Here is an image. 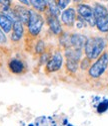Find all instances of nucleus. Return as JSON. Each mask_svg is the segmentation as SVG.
Segmentation results:
<instances>
[{
  "label": "nucleus",
  "instance_id": "obj_23",
  "mask_svg": "<svg viewBox=\"0 0 108 126\" xmlns=\"http://www.w3.org/2000/svg\"><path fill=\"white\" fill-rule=\"evenodd\" d=\"M18 1H19V2H21L22 4H24V5H29V4H30L28 0H18Z\"/></svg>",
  "mask_w": 108,
  "mask_h": 126
},
{
  "label": "nucleus",
  "instance_id": "obj_16",
  "mask_svg": "<svg viewBox=\"0 0 108 126\" xmlns=\"http://www.w3.org/2000/svg\"><path fill=\"white\" fill-rule=\"evenodd\" d=\"M46 1V4L49 8V11L52 15H55V16H58L60 14V9L57 5V1L56 0H45Z\"/></svg>",
  "mask_w": 108,
  "mask_h": 126
},
{
  "label": "nucleus",
  "instance_id": "obj_9",
  "mask_svg": "<svg viewBox=\"0 0 108 126\" xmlns=\"http://www.w3.org/2000/svg\"><path fill=\"white\" fill-rule=\"evenodd\" d=\"M47 22H48V25L50 27V29L52 30L53 33L55 34H60L62 32V27H61V24H60V21L58 20L57 16L55 15H48L47 16Z\"/></svg>",
  "mask_w": 108,
  "mask_h": 126
},
{
  "label": "nucleus",
  "instance_id": "obj_10",
  "mask_svg": "<svg viewBox=\"0 0 108 126\" xmlns=\"http://www.w3.org/2000/svg\"><path fill=\"white\" fill-rule=\"evenodd\" d=\"M13 27V21L8 16L3 13H0V28H1L5 33H8L11 31Z\"/></svg>",
  "mask_w": 108,
  "mask_h": 126
},
{
  "label": "nucleus",
  "instance_id": "obj_24",
  "mask_svg": "<svg viewBox=\"0 0 108 126\" xmlns=\"http://www.w3.org/2000/svg\"><path fill=\"white\" fill-rule=\"evenodd\" d=\"M74 1H76V2L78 1V2H79V1H80V0H74Z\"/></svg>",
  "mask_w": 108,
  "mask_h": 126
},
{
  "label": "nucleus",
  "instance_id": "obj_4",
  "mask_svg": "<svg viewBox=\"0 0 108 126\" xmlns=\"http://www.w3.org/2000/svg\"><path fill=\"white\" fill-rule=\"evenodd\" d=\"M107 66H108V54H103L90 67V69H89V76L91 78H94V79L99 78L100 76H102V74L106 71Z\"/></svg>",
  "mask_w": 108,
  "mask_h": 126
},
{
  "label": "nucleus",
  "instance_id": "obj_11",
  "mask_svg": "<svg viewBox=\"0 0 108 126\" xmlns=\"http://www.w3.org/2000/svg\"><path fill=\"white\" fill-rule=\"evenodd\" d=\"M86 40H87L86 37L82 34H73L70 36V43L74 48H80L81 49L85 46Z\"/></svg>",
  "mask_w": 108,
  "mask_h": 126
},
{
  "label": "nucleus",
  "instance_id": "obj_15",
  "mask_svg": "<svg viewBox=\"0 0 108 126\" xmlns=\"http://www.w3.org/2000/svg\"><path fill=\"white\" fill-rule=\"evenodd\" d=\"M28 1L37 11H40V12L45 11L46 6H47L45 0H28Z\"/></svg>",
  "mask_w": 108,
  "mask_h": 126
},
{
  "label": "nucleus",
  "instance_id": "obj_21",
  "mask_svg": "<svg viewBox=\"0 0 108 126\" xmlns=\"http://www.w3.org/2000/svg\"><path fill=\"white\" fill-rule=\"evenodd\" d=\"M7 41V38H6V35H5V32L0 28V44L3 45V44H6Z\"/></svg>",
  "mask_w": 108,
  "mask_h": 126
},
{
  "label": "nucleus",
  "instance_id": "obj_22",
  "mask_svg": "<svg viewBox=\"0 0 108 126\" xmlns=\"http://www.w3.org/2000/svg\"><path fill=\"white\" fill-rule=\"evenodd\" d=\"M0 4L3 5V6H10L11 0H0Z\"/></svg>",
  "mask_w": 108,
  "mask_h": 126
},
{
  "label": "nucleus",
  "instance_id": "obj_7",
  "mask_svg": "<svg viewBox=\"0 0 108 126\" xmlns=\"http://www.w3.org/2000/svg\"><path fill=\"white\" fill-rule=\"evenodd\" d=\"M75 17H76V13H75V10L73 8L65 9L61 13V20H62V22L65 25L69 26V27L73 26V24L75 22Z\"/></svg>",
  "mask_w": 108,
  "mask_h": 126
},
{
  "label": "nucleus",
  "instance_id": "obj_20",
  "mask_svg": "<svg viewBox=\"0 0 108 126\" xmlns=\"http://www.w3.org/2000/svg\"><path fill=\"white\" fill-rule=\"evenodd\" d=\"M70 3V0H57V5L60 10L65 9Z\"/></svg>",
  "mask_w": 108,
  "mask_h": 126
},
{
  "label": "nucleus",
  "instance_id": "obj_12",
  "mask_svg": "<svg viewBox=\"0 0 108 126\" xmlns=\"http://www.w3.org/2000/svg\"><path fill=\"white\" fill-rule=\"evenodd\" d=\"M15 12L18 16V18L22 21L23 23H28V20L30 17V10L22 7V6H16L14 8Z\"/></svg>",
  "mask_w": 108,
  "mask_h": 126
},
{
  "label": "nucleus",
  "instance_id": "obj_18",
  "mask_svg": "<svg viewBox=\"0 0 108 126\" xmlns=\"http://www.w3.org/2000/svg\"><path fill=\"white\" fill-rule=\"evenodd\" d=\"M108 109V99L104 100L103 102H101L98 106H97V111L98 113H103Z\"/></svg>",
  "mask_w": 108,
  "mask_h": 126
},
{
  "label": "nucleus",
  "instance_id": "obj_6",
  "mask_svg": "<svg viewBox=\"0 0 108 126\" xmlns=\"http://www.w3.org/2000/svg\"><path fill=\"white\" fill-rule=\"evenodd\" d=\"M63 64V57L59 51H57L47 63V71L48 72H56L58 71Z\"/></svg>",
  "mask_w": 108,
  "mask_h": 126
},
{
  "label": "nucleus",
  "instance_id": "obj_8",
  "mask_svg": "<svg viewBox=\"0 0 108 126\" xmlns=\"http://www.w3.org/2000/svg\"><path fill=\"white\" fill-rule=\"evenodd\" d=\"M13 32L11 35V39L14 41H18L19 39H21V37L23 36V32H24V27H23V22L18 18L13 21Z\"/></svg>",
  "mask_w": 108,
  "mask_h": 126
},
{
  "label": "nucleus",
  "instance_id": "obj_1",
  "mask_svg": "<svg viewBox=\"0 0 108 126\" xmlns=\"http://www.w3.org/2000/svg\"><path fill=\"white\" fill-rule=\"evenodd\" d=\"M106 47V41L102 37H90L86 40L84 49L85 55L89 60H95L102 55Z\"/></svg>",
  "mask_w": 108,
  "mask_h": 126
},
{
  "label": "nucleus",
  "instance_id": "obj_5",
  "mask_svg": "<svg viewBox=\"0 0 108 126\" xmlns=\"http://www.w3.org/2000/svg\"><path fill=\"white\" fill-rule=\"evenodd\" d=\"M77 12L82 17L86 22H88L91 26L95 25V16H94V11L93 9L86 5V4H79L77 6Z\"/></svg>",
  "mask_w": 108,
  "mask_h": 126
},
{
  "label": "nucleus",
  "instance_id": "obj_14",
  "mask_svg": "<svg viewBox=\"0 0 108 126\" xmlns=\"http://www.w3.org/2000/svg\"><path fill=\"white\" fill-rule=\"evenodd\" d=\"M81 55H82L81 49L80 48H74V47H73V49H68L65 54L67 60H74V61H77V62H79Z\"/></svg>",
  "mask_w": 108,
  "mask_h": 126
},
{
  "label": "nucleus",
  "instance_id": "obj_19",
  "mask_svg": "<svg viewBox=\"0 0 108 126\" xmlns=\"http://www.w3.org/2000/svg\"><path fill=\"white\" fill-rule=\"evenodd\" d=\"M44 48H45V45L43 43L42 40H39L37 45H36V47H35V51L37 54H43V51H44Z\"/></svg>",
  "mask_w": 108,
  "mask_h": 126
},
{
  "label": "nucleus",
  "instance_id": "obj_13",
  "mask_svg": "<svg viewBox=\"0 0 108 126\" xmlns=\"http://www.w3.org/2000/svg\"><path fill=\"white\" fill-rule=\"evenodd\" d=\"M9 69L14 74H20L24 71V64L20 60L12 59L9 62Z\"/></svg>",
  "mask_w": 108,
  "mask_h": 126
},
{
  "label": "nucleus",
  "instance_id": "obj_17",
  "mask_svg": "<svg viewBox=\"0 0 108 126\" xmlns=\"http://www.w3.org/2000/svg\"><path fill=\"white\" fill-rule=\"evenodd\" d=\"M66 67L68 71H70L71 73H75L78 69V62L74 60H67Z\"/></svg>",
  "mask_w": 108,
  "mask_h": 126
},
{
  "label": "nucleus",
  "instance_id": "obj_3",
  "mask_svg": "<svg viewBox=\"0 0 108 126\" xmlns=\"http://www.w3.org/2000/svg\"><path fill=\"white\" fill-rule=\"evenodd\" d=\"M43 17L34 10H30V17L28 20V30L31 35L36 36L40 33V31L43 26Z\"/></svg>",
  "mask_w": 108,
  "mask_h": 126
},
{
  "label": "nucleus",
  "instance_id": "obj_2",
  "mask_svg": "<svg viewBox=\"0 0 108 126\" xmlns=\"http://www.w3.org/2000/svg\"><path fill=\"white\" fill-rule=\"evenodd\" d=\"M95 25L101 32H108V10L102 4L97 3L93 8Z\"/></svg>",
  "mask_w": 108,
  "mask_h": 126
}]
</instances>
